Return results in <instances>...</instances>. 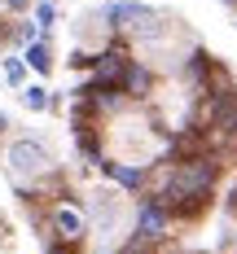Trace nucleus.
Returning a JSON list of instances; mask_svg holds the SVG:
<instances>
[{
    "label": "nucleus",
    "instance_id": "4",
    "mask_svg": "<svg viewBox=\"0 0 237 254\" xmlns=\"http://www.w3.org/2000/svg\"><path fill=\"white\" fill-rule=\"evenodd\" d=\"M83 228H88V224H83V210H79V206H57V210H53V232H57L62 241L75 246L79 237H83Z\"/></svg>",
    "mask_w": 237,
    "mask_h": 254
},
{
    "label": "nucleus",
    "instance_id": "5",
    "mask_svg": "<svg viewBox=\"0 0 237 254\" xmlns=\"http://www.w3.org/2000/svg\"><path fill=\"white\" fill-rule=\"evenodd\" d=\"M207 145H215V149H233L237 145V101L215 119V127L207 131Z\"/></svg>",
    "mask_w": 237,
    "mask_h": 254
},
{
    "label": "nucleus",
    "instance_id": "2",
    "mask_svg": "<svg viewBox=\"0 0 237 254\" xmlns=\"http://www.w3.org/2000/svg\"><path fill=\"white\" fill-rule=\"evenodd\" d=\"M105 18L114 26H128V31H141V35H158L162 22H158L154 9H145V4H132V0H119V4H110L105 9Z\"/></svg>",
    "mask_w": 237,
    "mask_h": 254
},
{
    "label": "nucleus",
    "instance_id": "7",
    "mask_svg": "<svg viewBox=\"0 0 237 254\" xmlns=\"http://www.w3.org/2000/svg\"><path fill=\"white\" fill-rule=\"evenodd\" d=\"M26 66H35L40 75H49V70H53V57H49V49H44L40 40H35V44H26Z\"/></svg>",
    "mask_w": 237,
    "mask_h": 254
},
{
    "label": "nucleus",
    "instance_id": "8",
    "mask_svg": "<svg viewBox=\"0 0 237 254\" xmlns=\"http://www.w3.org/2000/svg\"><path fill=\"white\" fill-rule=\"evenodd\" d=\"M22 105L26 110H44V105H49V88H44V83H26L22 88Z\"/></svg>",
    "mask_w": 237,
    "mask_h": 254
},
{
    "label": "nucleus",
    "instance_id": "6",
    "mask_svg": "<svg viewBox=\"0 0 237 254\" xmlns=\"http://www.w3.org/2000/svg\"><path fill=\"white\" fill-rule=\"evenodd\" d=\"M101 171H110L123 189H141V184H145V171H141V167H128V162H101Z\"/></svg>",
    "mask_w": 237,
    "mask_h": 254
},
{
    "label": "nucleus",
    "instance_id": "9",
    "mask_svg": "<svg viewBox=\"0 0 237 254\" xmlns=\"http://www.w3.org/2000/svg\"><path fill=\"white\" fill-rule=\"evenodd\" d=\"M22 75H26V57H9L4 62V79L9 83H22Z\"/></svg>",
    "mask_w": 237,
    "mask_h": 254
},
{
    "label": "nucleus",
    "instance_id": "1",
    "mask_svg": "<svg viewBox=\"0 0 237 254\" xmlns=\"http://www.w3.org/2000/svg\"><path fill=\"white\" fill-rule=\"evenodd\" d=\"M9 167H13L18 176L40 180V176L53 171V158H49V149H44L40 140H13V145H9Z\"/></svg>",
    "mask_w": 237,
    "mask_h": 254
},
{
    "label": "nucleus",
    "instance_id": "13",
    "mask_svg": "<svg viewBox=\"0 0 237 254\" xmlns=\"http://www.w3.org/2000/svg\"><path fill=\"white\" fill-rule=\"evenodd\" d=\"M224 4H237V0H224Z\"/></svg>",
    "mask_w": 237,
    "mask_h": 254
},
{
    "label": "nucleus",
    "instance_id": "12",
    "mask_svg": "<svg viewBox=\"0 0 237 254\" xmlns=\"http://www.w3.org/2000/svg\"><path fill=\"white\" fill-rule=\"evenodd\" d=\"M0 127H9V119H4V114H0Z\"/></svg>",
    "mask_w": 237,
    "mask_h": 254
},
{
    "label": "nucleus",
    "instance_id": "3",
    "mask_svg": "<svg viewBox=\"0 0 237 254\" xmlns=\"http://www.w3.org/2000/svg\"><path fill=\"white\" fill-rule=\"evenodd\" d=\"M167 224H171L167 206L162 202H145L141 215H136V241H162V237H167Z\"/></svg>",
    "mask_w": 237,
    "mask_h": 254
},
{
    "label": "nucleus",
    "instance_id": "11",
    "mask_svg": "<svg viewBox=\"0 0 237 254\" xmlns=\"http://www.w3.org/2000/svg\"><path fill=\"white\" fill-rule=\"evenodd\" d=\"M9 4H13V9H22V4H26V0H9Z\"/></svg>",
    "mask_w": 237,
    "mask_h": 254
},
{
    "label": "nucleus",
    "instance_id": "10",
    "mask_svg": "<svg viewBox=\"0 0 237 254\" xmlns=\"http://www.w3.org/2000/svg\"><path fill=\"white\" fill-rule=\"evenodd\" d=\"M35 18H40V26H53V4H40Z\"/></svg>",
    "mask_w": 237,
    "mask_h": 254
}]
</instances>
